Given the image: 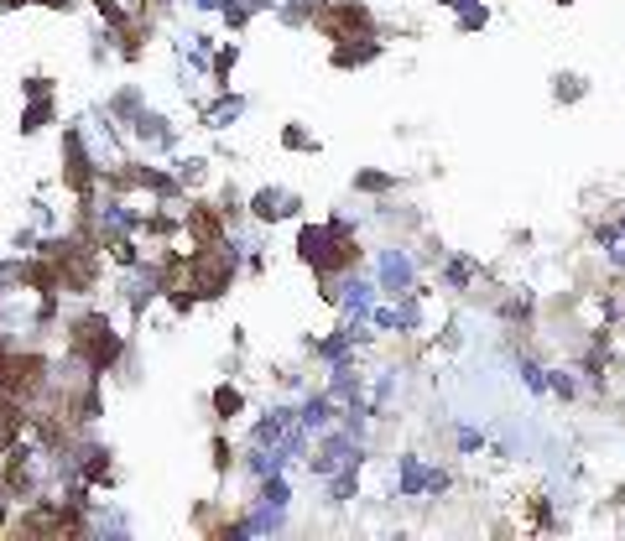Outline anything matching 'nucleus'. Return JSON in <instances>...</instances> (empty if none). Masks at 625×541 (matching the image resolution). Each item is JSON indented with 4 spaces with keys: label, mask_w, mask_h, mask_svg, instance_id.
Segmentation results:
<instances>
[{
    "label": "nucleus",
    "mask_w": 625,
    "mask_h": 541,
    "mask_svg": "<svg viewBox=\"0 0 625 541\" xmlns=\"http://www.w3.org/2000/svg\"><path fill=\"white\" fill-rule=\"evenodd\" d=\"M21 89H27V99H47V94H53V84H47V79H27Z\"/></svg>",
    "instance_id": "nucleus-30"
},
{
    "label": "nucleus",
    "mask_w": 625,
    "mask_h": 541,
    "mask_svg": "<svg viewBox=\"0 0 625 541\" xmlns=\"http://www.w3.org/2000/svg\"><path fill=\"white\" fill-rule=\"evenodd\" d=\"M516 375H521V386L532 395H547V364L536 354H516Z\"/></svg>",
    "instance_id": "nucleus-13"
},
{
    "label": "nucleus",
    "mask_w": 625,
    "mask_h": 541,
    "mask_svg": "<svg viewBox=\"0 0 625 541\" xmlns=\"http://www.w3.org/2000/svg\"><path fill=\"white\" fill-rule=\"evenodd\" d=\"M282 146L287 151H318V141H313L302 125H287V130H282Z\"/></svg>",
    "instance_id": "nucleus-24"
},
{
    "label": "nucleus",
    "mask_w": 625,
    "mask_h": 541,
    "mask_svg": "<svg viewBox=\"0 0 625 541\" xmlns=\"http://www.w3.org/2000/svg\"><path fill=\"white\" fill-rule=\"evenodd\" d=\"M240 62V47H219V53H214V68H208V73H214V79H219V84H224V79H230V68H235Z\"/></svg>",
    "instance_id": "nucleus-25"
},
{
    "label": "nucleus",
    "mask_w": 625,
    "mask_h": 541,
    "mask_svg": "<svg viewBox=\"0 0 625 541\" xmlns=\"http://www.w3.org/2000/svg\"><path fill=\"white\" fill-rule=\"evenodd\" d=\"M589 240H595V250H610V245L621 240V224H615V213H610V219H599L595 229H589Z\"/></svg>",
    "instance_id": "nucleus-21"
},
{
    "label": "nucleus",
    "mask_w": 625,
    "mask_h": 541,
    "mask_svg": "<svg viewBox=\"0 0 625 541\" xmlns=\"http://www.w3.org/2000/svg\"><path fill=\"white\" fill-rule=\"evenodd\" d=\"M68 354L84 360L94 375H105V370H115V360L125 354V344H120V333L110 329L105 312H84V318L68 323Z\"/></svg>",
    "instance_id": "nucleus-1"
},
{
    "label": "nucleus",
    "mask_w": 625,
    "mask_h": 541,
    "mask_svg": "<svg viewBox=\"0 0 625 541\" xmlns=\"http://www.w3.org/2000/svg\"><path fill=\"white\" fill-rule=\"evenodd\" d=\"M599 318H604L610 329H615V323H625V297H615V292H604V297H599Z\"/></svg>",
    "instance_id": "nucleus-23"
},
{
    "label": "nucleus",
    "mask_w": 625,
    "mask_h": 541,
    "mask_svg": "<svg viewBox=\"0 0 625 541\" xmlns=\"http://www.w3.org/2000/svg\"><path fill=\"white\" fill-rule=\"evenodd\" d=\"M240 110H245V99H240V94H219V104L204 115V125H208V130H224V125L240 121Z\"/></svg>",
    "instance_id": "nucleus-15"
},
{
    "label": "nucleus",
    "mask_w": 625,
    "mask_h": 541,
    "mask_svg": "<svg viewBox=\"0 0 625 541\" xmlns=\"http://www.w3.org/2000/svg\"><path fill=\"white\" fill-rule=\"evenodd\" d=\"M376 302H381V287H376V276L344 270V292H339V307H344V318H370V312H376Z\"/></svg>",
    "instance_id": "nucleus-4"
},
{
    "label": "nucleus",
    "mask_w": 625,
    "mask_h": 541,
    "mask_svg": "<svg viewBox=\"0 0 625 541\" xmlns=\"http://www.w3.org/2000/svg\"><path fill=\"white\" fill-rule=\"evenodd\" d=\"M359 500V463H344L328 474V505H350Z\"/></svg>",
    "instance_id": "nucleus-11"
},
{
    "label": "nucleus",
    "mask_w": 625,
    "mask_h": 541,
    "mask_svg": "<svg viewBox=\"0 0 625 541\" xmlns=\"http://www.w3.org/2000/svg\"><path fill=\"white\" fill-rule=\"evenodd\" d=\"M417 276H422V261H417L407 245H381V250H376V287H381V297L412 292Z\"/></svg>",
    "instance_id": "nucleus-2"
},
{
    "label": "nucleus",
    "mask_w": 625,
    "mask_h": 541,
    "mask_svg": "<svg viewBox=\"0 0 625 541\" xmlns=\"http://www.w3.org/2000/svg\"><path fill=\"white\" fill-rule=\"evenodd\" d=\"M355 193H370V198L396 193V172H355Z\"/></svg>",
    "instance_id": "nucleus-17"
},
{
    "label": "nucleus",
    "mask_w": 625,
    "mask_h": 541,
    "mask_svg": "<svg viewBox=\"0 0 625 541\" xmlns=\"http://www.w3.org/2000/svg\"><path fill=\"white\" fill-rule=\"evenodd\" d=\"M381 53H386L381 31H365V37H339L328 58H334V68H344V73H350V68H370Z\"/></svg>",
    "instance_id": "nucleus-3"
},
{
    "label": "nucleus",
    "mask_w": 625,
    "mask_h": 541,
    "mask_svg": "<svg viewBox=\"0 0 625 541\" xmlns=\"http://www.w3.org/2000/svg\"><path fill=\"white\" fill-rule=\"evenodd\" d=\"M579 99H589V79L573 73V68L553 73V104H579Z\"/></svg>",
    "instance_id": "nucleus-12"
},
{
    "label": "nucleus",
    "mask_w": 625,
    "mask_h": 541,
    "mask_svg": "<svg viewBox=\"0 0 625 541\" xmlns=\"http://www.w3.org/2000/svg\"><path fill=\"white\" fill-rule=\"evenodd\" d=\"M47 121H53V99H31V110L21 115V130L31 136V130H42Z\"/></svg>",
    "instance_id": "nucleus-20"
},
{
    "label": "nucleus",
    "mask_w": 625,
    "mask_h": 541,
    "mask_svg": "<svg viewBox=\"0 0 625 541\" xmlns=\"http://www.w3.org/2000/svg\"><path fill=\"white\" fill-rule=\"evenodd\" d=\"M214 469H219V474H230V469H235V453H230L224 437H214Z\"/></svg>",
    "instance_id": "nucleus-26"
},
{
    "label": "nucleus",
    "mask_w": 625,
    "mask_h": 541,
    "mask_svg": "<svg viewBox=\"0 0 625 541\" xmlns=\"http://www.w3.org/2000/svg\"><path fill=\"white\" fill-rule=\"evenodd\" d=\"M453 27L464 31V37H469V31H485V27H490V5L479 0V5H469V11H459V21H453Z\"/></svg>",
    "instance_id": "nucleus-19"
},
{
    "label": "nucleus",
    "mask_w": 625,
    "mask_h": 541,
    "mask_svg": "<svg viewBox=\"0 0 625 541\" xmlns=\"http://www.w3.org/2000/svg\"><path fill=\"white\" fill-rule=\"evenodd\" d=\"M240 412H245V395H240L235 386H219V391H214V417L230 421V417H240Z\"/></svg>",
    "instance_id": "nucleus-18"
},
{
    "label": "nucleus",
    "mask_w": 625,
    "mask_h": 541,
    "mask_svg": "<svg viewBox=\"0 0 625 541\" xmlns=\"http://www.w3.org/2000/svg\"><path fill=\"white\" fill-rule=\"evenodd\" d=\"M298 421L308 427V432H313V437H318V432H328V427L339 421V401H334L328 391L308 395V401H302V412H298Z\"/></svg>",
    "instance_id": "nucleus-9"
},
{
    "label": "nucleus",
    "mask_w": 625,
    "mask_h": 541,
    "mask_svg": "<svg viewBox=\"0 0 625 541\" xmlns=\"http://www.w3.org/2000/svg\"><path fill=\"white\" fill-rule=\"evenodd\" d=\"M198 11H224V0H193Z\"/></svg>",
    "instance_id": "nucleus-32"
},
{
    "label": "nucleus",
    "mask_w": 625,
    "mask_h": 541,
    "mask_svg": "<svg viewBox=\"0 0 625 541\" xmlns=\"http://www.w3.org/2000/svg\"><path fill=\"white\" fill-rule=\"evenodd\" d=\"M131 136L141 141V146H156V151H167V146H178V130L162 121V115H151V110H141L136 121H131Z\"/></svg>",
    "instance_id": "nucleus-8"
},
{
    "label": "nucleus",
    "mask_w": 625,
    "mask_h": 541,
    "mask_svg": "<svg viewBox=\"0 0 625 541\" xmlns=\"http://www.w3.org/2000/svg\"><path fill=\"white\" fill-rule=\"evenodd\" d=\"M558 5H579V0H558Z\"/></svg>",
    "instance_id": "nucleus-34"
},
{
    "label": "nucleus",
    "mask_w": 625,
    "mask_h": 541,
    "mask_svg": "<svg viewBox=\"0 0 625 541\" xmlns=\"http://www.w3.org/2000/svg\"><path fill=\"white\" fill-rule=\"evenodd\" d=\"M0 307H5V297H0Z\"/></svg>",
    "instance_id": "nucleus-35"
},
{
    "label": "nucleus",
    "mask_w": 625,
    "mask_h": 541,
    "mask_svg": "<svg viewBox=\"0 0 625 541\" xmlns=\"http://www.w3.org/2000/svg\"><path fill=\"white\" fill-rule=\"evenodd\" d=\"M599 255H604V266L615 270V276H625V240H615L610 250H599Z\"/></svg>",
    "instance_id": "nucleus-28"
},
{
    "label": "nucleus",
    "mask_w": 625,
    "mask_h": 541,
    "mask_svg": "<svg viewBox=\"0 0 625 541\" xmlns=\"http://www.w3.org/2000/svg\"><path fill=\"white\" fill-rule=\"evenodd\" d=\"M256 500H261V505H282V511H287V505H292V484L282 479V474H266Z\"/></svg>",
    "instance_id": "nucleus-16"
},
{
    "label": "nucleus",
    "mask_w": 625,
    "mask_h": 541,
    "mask_svg": "<svg viewBox=\"0 0 625 541\" xmlns=\"http://www.w3.org/2000/svg\"><path fill=\"white\" fill-rule=\"evenodd\" d=\"M615 224H621V240H625V209H621V213H615Z\"/></svg>",
    "instance_id": "nucleus-33"
},
{
    "label": "nucleus",
    "mask_w": 625,
    "mask_h": 541,
    "mask_svg": "<svg viewBox=\"0 0 625 541\" xmlns=\"http://www.w3.org/2000/svg\"><path fill=\"white\" fill-rule=\"evenodd\" d=\"M547 395L553 401H579L584 395V375H579V364H547Z\"/></svg>",
    "instance_id": "nucleus-10"
},
{
    "label": "nucleus",
    "mask_w": 625,
    "mask_h": 541,
    "mask_svg": "<svg viewBox=\"0 0 625 541\" xmlns=\"http://www.w3.org/2000/svg\"><path fill=\"white\" fill-rule=\"evenodd\" d=\"M479 276H485L479 255H443V261H438V287H443V292H453V297L475 292Z\"/></svg>",
    "instance_id": "nucleus-5"
},
{
    "label": "nucleus",
    "mask_w": 625,
    "mask_h": 541,
    "mask_svg": "<svg viewBox=\"0 0 625 541\" xmlns=\"http://www.w3.org/2000/svg\"><path fill=\"white\" fill-rule=\"evenodd\" d=\"M453 448H459V458H475V453L490 448V437H485V427H475V421H459L453 427Z\"/></svg>",
    "instance_id": "nucleus-14"
},
{
    "label": "nucleus",
    "mask_w": 625,
    "mask_h": 541,
    "mask_svg": "<svg viewBox=\"0 0 625 541\" xmlns=\"http://www.w3.org/2000/svg\"><path fill=\"white\" fill-rule=\"evenodd\" d=\"M302 204L287 193V187H261L256 198H250V219H261V224H276V219H292Z\"/></svg>",
    "instance_id": "nucleus-7"
},
{
    "label": "nucleus",
    "mask_w": 625,
    "mask_h": 541,
    "mask_svg": "<svg viewBox=\"0 0 625 541\" xmlns=\"http://www.w3.org/2000/svg\"><path fill=\"white\" fill-rule=\"evenodd\" d=\"M453 489V474L448 469H427V495H448Z\"/></svg>",
    "instance_id": "nucleus-27"
},
{
    "label": "nucleus",
    "mask_w": 625,
    "mask_h": 541,
    "mask_svg": "<svg viewBox=\"0 0 625 541\" xmlns=\"http://www.w3.org/2000/svg\"><path fill=\"white\" fill-rule=\"evenodd\" d=\"M178 178L182 182H204V162H198V156H182V162H178Z\"/></svg>",
    "instance_id": "nucleus-29"
},
{
    "label": "nucleus",
    "mask_w": 625,
    "mask_h": 541,
    "mask_svg": "<svg viewBox=\"0 0 625 541\" xmlns=\"http://www.w3.org/2000/svg\"><path fill=\"white\" fill-rule=\"evenodd\" d=\"M147 104H141V89H120L115 94V115H125V121H136Z\"/></svg>",
    "instance_id": "nucleus-22"
},
{
    "label": "nucleus",
    "mask_w": 625,
    "mask_h": 541,
    "mask_svg": "<svg viewBox=\"0 0 625 541\" xmlns=\"http://www.w3.org/2000/svg\"><path fill=\"white\" fill-rule=\"evenodd\" d=\"M438 5H443V11H453V16H459V11H469V5H479V0H438Z\"/></svg>",
    "instance_id": "nucleus-31"
},
{
    "label": "nucleus",
    "mask_w": 625,
    "mask_h": 541,
    "mask_svg": "<svg viewBox=\"0 0 625 541\" xmlns=\"http://www.w3.org/2000/svg\"><path fill=\"white\" fill-rule=\"evenodd\" d=\"M427 469H433V463H422L417 453H401V458H396V479H391V489H396L401 500H422V495H427Z\"/></svg>",
    "instance_id": "nucleus-6"
}]
</instances>
